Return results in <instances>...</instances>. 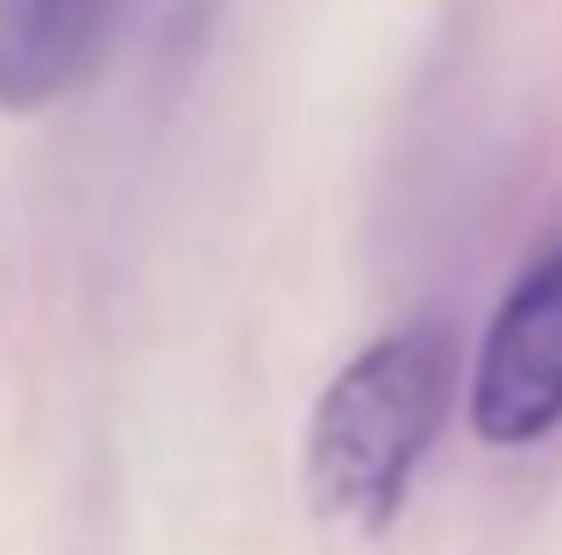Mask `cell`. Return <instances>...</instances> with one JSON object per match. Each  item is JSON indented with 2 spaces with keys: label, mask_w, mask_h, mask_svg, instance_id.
Wrapping results in <instances>:
<instances>
[{
  "label": "cell",
  "mask_w": 562,
  "mask_h": 555,
  "mask_svg": "<svg viewBox=\"0 0 562 555\" xmlns=\"http://www.w3.org/2000/svg\"><path fill=\"white\" fill-rule=\"evenodd\" d=\"M456 406V335L441 320H406L335 371L306 428V491L335 528L378 534L398 520L427 449Z\"/></svg>",
  "instance_id": "obj_1"
},
{
  "label": "cell",
  "mask_w": 562,
  "mask_h": 555,
  "mask_svg": "<svg viewBox=\"0 0 562 555\" xmlns=\"http://www.w3.org/2000/svg\"><path fill=\"white\" fill-rule=\"evenodd\" d=\"M470 420L498 449L541 442L562 420V250H549L498 299L477 349Z\"/></svg>",
  "instance_id": "obj_2"
},
{
  "label": "cell",
  "mask_w": 562,
  "mask_h": 555,
  "mask_svg": "<svg viewBox=\"0 0 562 555\" xmlns=\"http://www.w3.org/2000/svg\"><path fill=\"white\" fill-rule=\"evenodd\" d=\"M122 0H0V107L36 114L93 71Z\"/></svg>",
  "instance_id": "obj_3"
}]
</instances>
